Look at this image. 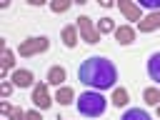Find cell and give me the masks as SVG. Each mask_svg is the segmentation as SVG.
Masks as SVG:
<instances>
[{
	"instance_id": "obj_1",
	"label": "cell",
	"mask_w": 160,
	"mask_h": 120,
	"mask_svg": "<svg viewBox=\"0 0 160 120\" xmlns=\"http://www.w3.org/2000/svg\"><path fill=\"white\" fill-rule=\"evenodd\" d=\"M78 80L82 85H88L90 90H110L115 88V80H118V70L115 65L110 62V58L105 55H92L88 60L80 62L78 68Z\"/></svg>"
},
{
	"instance_id": "obj_2",
	"label": "cell",
	"mask_w": 160,
	"mask_h": 120,
	"mask_svg": "<svg viewBox=\"0 0 160 120\" xmlns=\"http://www.w3.org/2000/svg\"><path fill=\"white\" fill-rule=\"evenodd\" d=\"M75 105H78V112L85 115V118H100L108 110V100L102 98L100 90H85V92H80V98H78Z\"/></svg>"
},
{
	"instance_id": "obj_3",
	"label": "cell",
	"mask_w": 160,
	"mask_h": 120,
	"mask_svg": "<svg viewBox=\"0 0 160 120\" xmlns=\"http://www.w3.org/2000/svg\"><path fill=\"white\" fill-rule=\"evenodd\" d=\"M48 38H30V40H25L20 48H18V52L22 55V58H30V55H38V52H45L48 50Z\"/></svg>"
},
{
	"instance_id": "obj_4",
	"label": "cell",
	"mask_w": 160,
	"mask_h": 120,
	"mask_svg": "<svg viewBox=\"0 0 160 120\" xmlns=\"http://www.w3.org/2000/svg\"><path fill=\"white\" fill-rule=\"evenodd\" d=\"M78 30H80L82 40H85V42H90V45H95V42L100 40V32L92 28V22H90V18H88V15H80V18H78Z\"/></svg>"
},
{
	"instance_id": "obj_5",
	"label": "cell",
	"mask_w": 160,
	"mask_h": 120,
	"mask_svg": "<svg viewBox=\"0 0 160 120\" xmlns=\"http://www.w3.org/2000/svg\"><path fill=\"white\" fill-rule=\"evenodd\" d=\"M158 28H160V10L148 12V15L140 18V22H138V30H140V32H152V30H158Z\"/></svg>"
},
{
	"instance_id": "obj_6",
	"label": "cell",
	"mask_w": 160,
	"mask_h": 120,
	"mask_svg": "<svg viewBox=\"0 0 160 120\" xmlns=\"http://www.w3.org/2000/svg\"><path fill=\"white\" fill-rule=\"evenodd\" d=\"M32 102H35L40 110H48V108L52 105V100H50V95H48V85H35V90H32Z\"/></svg>"
},
{
	"instance_id": "obj_7",
	"label": "cell",
	"mask_w": 160,
	"mask_h": 120,
	"mask_svg": "<svg viewBox=\"0 0 160 120\" xmlns=\"http://www.w3.org/2000/svg\"><path fill=\"white\" fill-rule=\"evenodd\" d=\"M148 75L152 82L160 85V50H155L150 58H148Z\"/></svg>"
},
{
	"instance_id": "obj_8",
	"label": "cell",
	"mask_w": 160,
	"mask_h": 120,
	"mask_svg": "<svg viewBox=\"0 0 160 120\" xmlns=\"http://www.w3.org/2000/svg\"><path fill=\"white\" fill-rule=\"evenodd\" d=\"M118 8H120V12H122L128 20H138V22H140V8H138V5H132V2H128V0H120Z\"/></svg>"
},
{
	"instance_id": "obj_9",
	"label": "cell",
	"mask_w": 160,
	"mask_h": 120,
	"mask_svg": "<svg viewBox=\"0 0 160 120\" xmlns=\"http://www.w3.org/2000/svg\"><path fill=\"white\" fill-rule=\"evenodd\" d=\"M115 38H118L120 45H130L135 40V30L128 28V25H120V28H115Z\"/></svg>"
},
{
	"instance_id": "obj_10",
	"label": "cell",
	"mask_w": 160,
	"mask_h": 120,
	"mask_svg": "<svg viewBox=\"0 0 160 120\" xmlns=\"http://www.w3.org/2000/svg\"><path fill=\"white\" fill-rule=\"evenodd\" d=\"M12 85H18V88L32 85V72H30V70H15V72H12Z\"/></svg>"
},
{
	"instance_id": "obj_11",
	"label": "cell",
	"mask_w": 160,
	"mask_h": 120,
	"mask_svg": "<svg viewBox=\"0 0 160 120\" xmlns=\"http://www.w3.org/2000/svg\"><path fill=\"white\" fill-rule=\"evenodd\" d=\"M62 80H65V68H60V65L50 68V72H48V82L60 88V82H62Z\"/></svg>"
},
{
	"instance_id": "obj_12",
	"label": "cell",
	"mask_w": 160,
	"mask_h": 120,
	"mask_svg": "<svg viewBox=\"0 0 160 120\" xmlns=\"http://www.w3.org/2000/svg\"><path fill=\"white\" fill-rule=\"evenodd\" d=\"M120 120H152L145 110H140V108H130V110H125L122 112V118Z\"/></svg>"
},
{
	"instance_id": "obj_13",
	"label": "cell",
	"mask_w": 160,
	"mask_h": 120,
	"mask_svg": "<svg viewBox=\"0 0 160 120\" xmlns=\"http://www.w3.org/2000/svg\"><path fill=\"white\" fill-rule=\"evenodd\" d=\"M62 42H65L68 48H75V45H78V28H72V25L65 28V30H62Z\"/></svg>"
},
{
	"instance_id": "obj_14",
	"label": "cell",
	"mask_w": 160,
	"mask_h": 120,
	"mask_svg": "<svg viewBox=\"0 0 160 120\" xmlns=\"http://www.w3.org/2000/svg\"><path fill=\"white\" fill-rule=\"evenodd\" d=\"M112 105H115V108L128 105V90H125V88H115V90H112Z\"/></svg>"
},
{
	"instance_id": "obj_15",
	"label": "cell",
	"mask_w": 160,
	"mask_h": 120,
	"mask_svg": "<svg viewBox=\"0 0 160 120\" xmlns=\"http://www.w3.org/2000/svg\"><path fill=\"white\" fill-rule=\"evenodd\" d=\"M72 98H75V95H72V90H70V88H58V92H55V100H58L60 105H68Z\"/></svg>"
},
{
	"instance_id": "obj_16",
	"label": "cell",
	"mask_w": 160,
	"mask_h": 120,
	"mask_svg": "<svg viewBox=\"0 0 160 120\" xmlns=\"http://www.w3.org/2000/svg\"><path fill=\"white\" fill-rule=\"evenodd\" d=\"M142 98H145L148 105H160V90H155V88H148L142 92Z\"/></svg>"
},
{
	"instance_id": "obj_17",
	"label": "cell",
	"mask_w": 160,
	"mask_h": 120,
	"mask_svg": "<svg viewBox=\"0 0 160 120\" xmlns=\"http://www.w3.org/2000/svg\"><path fill=\"white\" fill-rule=\"evenodd\" d=\"M98 32H115V22H112L110 18H102V20L98 22Z\"/></svg>"
},
{
	"instance_id": "obj_18",
	"label": "cell",
	"mask_w": 160,
	"mask_h": 120,
	"mask_svg": "<svg viewBox=\"0 0 160 120\" xmlns=\"http://www.w3.org/2000/svg\"><path fill=\"white\" fill-rule=\"evenodd\" d=\"M138 8H148V10H160V0H138Z\"/></svg>"
},
{
	"instance_id": "obj_19",
	"label": "cell",
	"mask_w": 160,
	"mask_h": 120,
	"mask_svg": "<svg viewBox=\"0 0 160 120\" xmlns=\"http://www.w3.org/2000/svg\"><path fill=\"white\" fill-rule=\"evenodd\" d=\"M50 8H52L55 12H65V10L70 8V2H68V0H55V2L50 5Z\"/></svg>"
},
{
	"instance_id": "obj_20",
	"label": "cell",
	"mask_w": 160,
	"mask_h": 120,
	"mask_svg": "<svg viewBox=\"0 0 160 120\" xmlns=\"http://www.w3.org/2000/svg\"><path fill=\"white\" fill-rule=\"evenodd\" d=\"M2 68H5V70H10V68H12V52H10V50H5V52H2Z\"/></svg>"
},
{
	"instance_id": "obj_21",
	"label": "cell",
	"mask_w": 160,
	"mask_h": 120,
	"mask_svg": "<svg viewBox=\"0 0 160 120\" xmlns=\"http://www.w3.org/2000/svg\"><path fill=\"white\" fill-rule=\"evenodd\" d=\"M8 118H10V120H25V110H20V108H12Z\"/></svg>"
},
{
	"instance_id": "obj_22",
	"label": "cell",
	"mask_w": 160,
	"mask_h": 120,
	"mask_svg": "<svg viewBox=\"0 0 160 120\" xmlns=\"http://www.w3.org/2000/svg\"><path fill=\"white\" fill-rule=\"evenodd\" d=\"M25 120H42V118H40V112L30 110V112H25Z\"/></svg>"
},
{
	"instance_id": "obj_23",
	"label": "cell",
	"mask_w": 160,
	"mask_h": 120,
	"mask_svg": "<svg viewBox=\"0 0 160 120\" xmlns=\"http://www.w3.org/2000/svg\"><path fill=\"white\" fill-rule=\"evenodd\" d=\"M10 90H12L10 82H2V85H0V92H2V95H10Z\"/></svg>"
},
{
	"instance_id": "obj_24",
	"label": "cell",
	"mask_w": 160,
	"mask_h": 120,
	"mask_svg": "<svg viewBox=\"0 0 160 120\" xmlns=\"http://www.w3.org/2000/svg\"><path fill=\"white\" fill-rule=\"evenodd\" d=\"M0 110H2V115H10V110H12V108H10L8 102H2V105H0Z\"/></svg>"
},
{
	"instance_id": "obj_25",
	"label": "cell",
	"mask_w": 160,
	"mask_h": 120,
	"mask_svg": "<svg viewBox=\"0 0 160 120\" xmlns=\"http://www.w3.org/2000/svg\"><path fill=\"white\" fill-rule=\"evenodd\" d=\"M158 115H160V105H158Z\"/></svg>"
}]
</instances>
